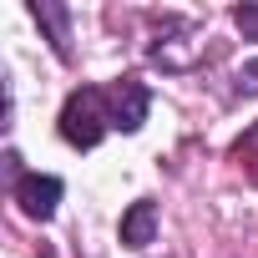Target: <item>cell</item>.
Instances as JSON below:
<instances>
[{"label": "cell", "mask_w": 258, "mask_h": 258, "mask_svg": "<svg viewBox=\"0 0 258 258\" xmlns=\"http://www.w3.org/2000/svg\"><path fill=\"white\" fill-rule=\"evenodd\" d=\"M106 126H111V116L101 111V91H96V86H81V91L66 96V106H61V137H66L71 147L91 152V147L106 137Z\"/></svg>", "instance_id": "cell-1"}, {"label": "cell", "mask_w": 258, "mask_h": 258, "mask_svg": "<svg viewBox=\"0 0 258 258\" xmlns=\"http://www.w3.org/2000/svg\"><path fill=\"white\" fill-rule=\"evenodd\" d=\"M16 203H21V213L26 218H51L56 213V203H61V177H46V172H21V182H16Z\"/></svg>", "instance_id": "cell-2"}, {"label": "cell", "mask_w": 258, "mask_h": 258, "mask_svg": "<svg viewBox=\"0 0 258 258\" xmlns=\"http://www.w3.org/2000/svg\"><path fill=\"white\" fill-rule=\"evenodd\" d=\"M147 106H152V91H147L142 81H121V86H116V101H111V126L137 132V126L147 121Z\"/></svg>", "instance_id": "cell-3"}, {"label": "cell", "mask_w": 258, "mask_h": 258, "mask_svg": "<svg viewBox=\"0 0 258 258\" xmlns=\"http://www.w3.org/2000/svg\"><path fill=\"white\" fill-rule=\"evenodd\" d=\"M152 233H157V208H152L147 198L121 213V243H126V248H147Z\"/></svg>", "instance_id": "cell-4"}, {"label": "cell", "mask_w": 258, "mask_h": 258, "mask_svg": "<svg viewBox=\"0 0 258 258\" xmlns=\"http://www.w3.org/2000/svg\"><path fill=\"white\" fill-rule=\"evenodd\" d=\"M31 16H36V21H41V26L51 31L56 51L66 56V11H61V6H46V0H41V6H31Z\"/></svg>", "instance_id": "cell-5"}, {"label": "cell", "mask_w": 258, "mask_h": 258, "mask_svg": "<svg viewBox=\"0 0 258 258\" xmlns=\"http://www.w3.org/2000/svg\"><path fill=\"white\" fill-rule=\"evenodd\" d=\"M233 157H238V162H248V172H253V182H258V121L248 126L238 142H233Z\"/></svg>", "instance_id": "cell-6"}, {"label": "cell", "mask_w": 258, "mask_h": 258, "mask_svg": "<svg viewBox=\"0 0 258 258\" xmlns=\"http://www.w3.org/2000/svg\"><path fill=\"white\" fill-rule=\"evenodd\" d=\"M233 26H238L248 41H258V6H238V11H233Z\"/></svg>", "instance_id": "cell-7"}, {"label": "cell", "mask_w": 258, "mask_h": 258, "mask_svg": "<svg viewBox=\"0 0 258 258\" xmlns=\"http://www.w3.org/2000/svg\"><path fill=\"white\" fill-rule=\"evenodd\" d=\"M238 91H248V96H253V91H258V61H253V66H243V71H238Z\"/></svg>", "instance_id": "cell-8"}]
</instances>
